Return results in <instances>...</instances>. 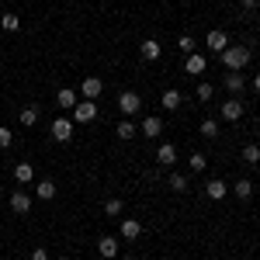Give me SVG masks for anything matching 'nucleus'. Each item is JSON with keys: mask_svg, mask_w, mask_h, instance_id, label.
<instances>
[{"mask_svg": "<svg viewBox=\"0 0 260 260\" xmlns=\"http://www.w3.org/2000/svg\"><path fill=\"white\" fill-rule=\"evenodd\" d=\"M146 139H160L163 136V121L156 118V115H149V118H142V128H139Z\"/></svg>", "mask_w": 260, "mask_h": 260, "instance_id": "obj_13", "label": "nucleus"}, {"mask_svg": "<svg viewBox=\"0 0 260 260\" xmlns=\"http://www.w3.org/2000/svg\"><path fill=\"white\" fill-rule=\"evenodd\" d=\"M101 90H104V80H101V77H83V83H80L83 101H98Z\"/></svg>", "mask_w": 260, "mask_h": 260, "instance_id": "obj_5", "label": "nucleus"}, {"mask_svg": "<svg viewBox=\"0 0 260 260\" xmlns=\"http://www.w3.org/2000/svg\"><path fill=\"white\" fill-rule=\"evenodd\" d=\"M156 160H160L163 167H174V163H177V146H174V142H160V149H156Z\"/></svg>", "mask_w": 260, "mask_h": 260, "instance_id": "obj_15", "label": "nucleus"}, {"mask_svg": "<svg viewBox=\"0 0 260 260\" xmlns=\"http://www.w3.org/2000/svg\"><path fill=\"white\" fill-rule=\"evenodd\" d=\"M180 52H184V56H191V52H194V39H191V35H180Z\"/></svg>", "mask_w": 260, "mask_h": 260, "instance_id": "obj_32", "label": "nucleus"}, {"mask_svg": "<svg viewBox=\"0 0 260 260\" xmlns=\"http://www.w3.org/2000/svg\"><path fill=\"white\" fill-rule=\"evenodd\" d=\"M139 236H142V222L139 219H125L121 222V240L132 243V240H139Z\"/></svg>", "mask_w": 260, "mask_h": 260, "instance_id": "obj_17", "label": "nucleus"}, {"mask_svg": "<svg viewBox=\"0 0 260 260\" xmlns=\"http://www.w3.org/2000/svg\"><path fill=\"white\" fill-rule=\"evenodd\" d=\"M180 101H184V98H180V90H177V87H167V90H163V98H160V104L167 108V111H177V108H180Z\"/></svg>", "mask_w": 260, "mask_h": 260, "instance_id": "obj_18", "label": "nucleus"}, {"mask_svg": "<svg viewBox=\"0 0 260 260\" xmlns=\"http://www.w3.org/2000/svg\"><path fill=\"white\" fill-rule=\"evenodd\" d=\"M243 160L246 163H260V146L257 142H246V146H243Z\"/></svg>", "mask_w": 260, "mask_h": 260, "instance_id": "obj_28", "label": "nucleus"}, {"mask_svg": "<svg viewBox=\"0 0 260 260\" xmlns=\"http://www.w3.org/2000/svg\"><path fill=\"white\" fill-rule=\"evenodd\" d=\"M31 260H49V250H45V246H35V250H31Z\"/></svg>", "mask_w": 260, "mask_h": 260, "instance_id": "obj_33", "label": "nucleus"}, {"mask_svg": "<svg viewBox=\"0 0 260 260\" xmlns=\"http://www.w3.org/2000/svg\"><path fill=\"white\" fill-rule=\"evenodd\" d=\"M167 187H170L174 194H184V191H187V177H184V174H170V177H167Z\"/></svg>", "mask_w": 260, "mask_h": 260, "instance_id": "obj_24", "label": "nucleus"}, {"mask_svg": "<svg viewBox=\"0 0 260 260\" xmlns=\"http://www.w3.org/2000/svg\"><path fill=\"white\" fill-rule=\"evenodd\" d=\"M35 198H42V201H52L56 198V184L45 177V180H35Z\"/></svg>", "mask_w": 260, "mask_h": 260, "instance_id": "obj_20", "label": "nucleus"}, {"mask_svg": "<svg viewBox=\"0 0 260 260\" xmlns=\"http://www.w3.org/2000/svg\"><path fill=\"white\" fill-rule=\"evenodd\" d=\"M243 111H246V108H243V101L240 98H229L225 104H222V121H240Z\"/></svg>", "mask_w": 260, "mask_h": 260, "instance_id": "obj_9", "label": "nucleus"}, {"mask_svg": "<svg viewBox=\"0 0 260 260\" xmlns=\"http://www.w3.org/2000/svg\"><path fill=\"white\" fill-rule=\"evenodd\" d=\"M187 167H191V174H201V170L208 167V156H205V153H191V156H187Z\"/></svg>", "mask_w": 260, "mask_h": 260, "instance_id": "obj_26", "label": "nucleus"}, {"mask_svg": "<svg viewBox=\"0 0 260 260\" xmlns=\"http://www.w3.org/2000/svg\"><path fill=\"white\" fill-rule=\"evenodd\" d=\"M52 139L56 142H70L73 139V118H56L52 121Z\"/></svg>", "mask_w": 260, "mask_h": 260, "instance_id": "obj_6", "label": "nucleus"}, {"mask_svg": "<svg viewBox=\"0 0 260 260\" xmlns=\"http://www.w3.org/2000/svg\"><path fill=\"white\" fill-rule=\"evenodd\" d=\"M160 52H163V45L156 39H146V42H139V56L146 62H153V59H160Z\"/></svg>", "mask_w": 260, "mask_h": 260, "instance_id": "obj_14", "label": "nucleus"}, {"mask_svg": "<svg viewBox=\"0 0 260 260\" xmlns=\"http://www.w3.org/2000/svg\"><path fill=\"white\" fill-rule=\"evenodd\" d=\"M136 132H139V125L132 118H121L118 125H115V136H118V139H136Z\"/></svg>", "mask_w": 260, "mask_h": 260, "instance_id": "obj_19", "label": "nucleus"}, {"mask_svg": "<svg viewBox=\"0 0 260 260\" xmlns=\"http://www.w3.org/2000/svg\"><path fill=\"white\" fill-rule=\"evenodd\" d=\"M205 194H208L212 201H222L225 194H229V184H225L222 177H212V180H205Z\"/></svg>", "mask_w": 260, "mask_h": 260, "instance_id": "obj_7", "label": "nucleus"}, {"mask_svg": "<svg viewBox=\"0 0 260 260\" xmlns=\"http://www.w3.org/2000/svg\"><path fill=\"white\" fill-rule=\"evenodd\" d=\"M80 104V94L73 90V87H62V90H56V108H62V111H73Z\"/></svg>", "mask_w": 260, "mask_h": 260, "instance_id": "obj_4", "label": "nucleus"}, {"mask_svg": "<svg viewBox=\"0 0 260 260\" xmlns=\"http://www.w3.org/2000/svg\"><path fill=\"white\" fill-rule=\"evenodd\" d=\"M243 7H246V11H253V7H260V0H240Z\"/></svg>", "mask_w": 260, "mask_h": 260, "instance_id": "obj_34", "label": "nucleus"}, {"mask_svg": "<svg viewBox=\"0 0 260 260\" xmlns=\"http://www.w3.org/2000/svg\"><path fill=\"white\" fill-rule=\"evenodd\" d=\"M11 212H14V215H28V212H31V194H28V191H14V194H11Z\"/></svg>", "mask_w": 260, "mask_h": 260, "instance_id": "obj_8", "label": "nucleus"}, {"mask_svg": "<svg viewBox=\"0 0 260 260\" xmlns=\"http://www.w3.org/2000/svg\"><path fill=\"white\" fill-rule=\"evenodd\" d=\"M11 142H14V132L7 125H0V149H11Z\"/></svg>", "mask_w": 260, "mask_h": 260, "instance_id": "obj_31", "label": "nucleus"}, {"mask_svg": "<svg viewBox=\"0 0 260 260\" xmlns=\"http://www.w3.org/2000/svg\"><path fill=\"white\" fill-rule=\"evenodd\" d=\"M14 180H18V184H31V180H35V167L28 160L18 163V167H14Z\"/></svg>", "mask_w": 260, "mask_h": 260, "instance_id": "obj_21", "label": "nucleus"}, {"mask_svg": "<svg viewBox=\"0 0 260 260\" xmlns=\"http://www.w3.org/2000/svg\"><path fill=\"white\" fill-rule=\"evenodd\" d=\"M194 98L198 101H212L215 98V87H212V83H198V87H194Z\"/></svg>", "mask_w": 260, "mask_h": 260, "instance_id": "obj_29", "label": "nucleus"}, {"mask_svg": "<svg viewBox=\"0 0 260 260\" xmlns=\"http://www.w3.org/2000/svg\"><path fill=\"white\" fill-rule=\"evenodd\" d=\"M198 132L205 136V139H215V136H219V121H215V118H205L198 125Z\"/></svg>", "mask_w": 260, "mask_h": 260, "instance_id": "obj_27", "label": "nucleus"}, {"mask_svg": "<svg viewBox=\"0 0 260 260\" xmlns=\"http://www.w3.org/2000/svg\"><path fill=\"white\" fill-rule=\"evenodd\" d=\"M98 253L104 260H118V240H115V236H101L98 240Z\"/></svg>", "mask_w": 260, "mask_h": 260, "instance_id": "obj_12", "label": "nucleus"}, {"mask_svg": "<svg viewBox=\"0 0 260 260\" xmlns=\"http://www.w3.org/2000/svg\"><path fill=\"white\" fill-rule=\"evenodd\" d=\"M229 191H233V194H236L240 201H250V198H253V184H250L246 177H243V180H236V184H233Z\"/></svg>", "mask_w": 260, "mask_h": 260, "instance_id": "obj_22", "label": "nucleus"}, {"mask_svg": "<svg viewBox=\"0 0 260 260\" xmlns=\"http://www.w3.org/2000/svg\"><path fill=\"white\" fill-rule=\"evenodd\" d=\"M121 212H125L121 198H108V201H104V215H121Z\"/></svg>", "mask_w": 260, "mask_h": 260, "instance_id": "obj_30", "label": "nucleus"}, {"mask_svg": "<svg viewBox=\"0 0 260 260\" xmlns=\"http://www.w3.org/2000/svg\"><path fill=\"white\" fill-rule=\"evenodd\" d=\"M184 70H187V73H191V77H201V73H205V70H208V59H205V56H201V52H191V56H187V59H184Z\"/></svg>", "mask_w": 260, "mask_h": 260, "instance_id": "obj_11", "label": "nucleus"}, {"mask_svg": "<svg viewBox=\"0 0 260 260\" xmlns=\"http://www.w3.org/2000/svg\"><path fill=\"white\" fill-rule=\"evenodd\" d=\"M257 174H260V163H257Z\"/></svg>", "mask_w": 260, "mask_h": 260, "instance_id": "obj_38", "label": "nucleus"}, {"mask_svg": "<svg viewBox=\"0 0 260 260\" xmlns=\"http://www.w3.org/2000/svg\"><path fill=\"white\" fill-rule=\"evenodd\" d=\"M0 28H4V31H18V28H21V18L14 14V11H7V14H0Z\"/></svg>", "mask_w": 260, "mask_h": 260, "instance_id": "obj_25", "label": "nucleus"}, {"mask_svg": "<svg viewBox=\"0 0 260 260\" xmlns=\"http://www.w3.org/2000/svg\"><path fill=\"white\" fill-rule=\"evenodd\" d=\"M118 260H136V257H118Z\"/></svg>", "mask_w": 260, "mask_h": 260, "instance_id": "obj_36", "label": "nucleus"}, {"mask_svg": "<svg viewBox=\"0 0 260 260\" xmlns=\"http://www.w3.org/2000/svg\"><path fill=\"white\" fill-rule=\"evenodd\" d=\"M205 45H208L212 52H222V49H229V35H225L222 28H212V31L205 35Z\"/></svg>", "mask_w": 260, "mask_h": 260, "instance_id": "obj_10", "label": "nucleus"}, {"mask_svg": "<svg viewBox=\"0 0 260 260\" xmlns=\"http://www.w3.org/2000/svg\"><path fill=\"white\" fill-rule=\"evenodd\" d=\"M18 121L24 125V128H31V125H39V108H35V104H28V108H21Z\"/></svg>", "mask_w": 260, "mask_h": 260, "instance_id": "obj_23", "label": "nucleus"}, {"mask_svg": "<svg viewBox=\"0 0 260 260\" xmlns=\"http://www.w3.org/2000/svg\"><path fill=\"white\" fill-rule=\"evenodd\" d=\"M253 90H257V94H260V73H257V77H253Z\"/></svg>", "mask_w": 260, "mask_h": 260, "instance_id": "obj_35", "label": "nucleus"}, {"mask_svg": "<svg viewBox=\"0 0 260 260\" xmlns=\"http://www.w3.org/2000/svg\"><path fill=\"white\" fill-rule=\"evenodd\" d=\"M139 108H142V98L136 94V90H121L118 94V111L125 115V118H136Z\"/></svg>", "mask_w": 260, "mask_h": 260, "instance_id": "obj_2", "label": "nucleus"}, {"mask_svg": "<svg viewBox=\"0 0 260 260\" xmlns=\"http://www.w3.org/2000/svg\"><path fill=\"white\" fill-rule=\"evenodd\" d=\"M222 66L229 70V73H240L243 66H250L253 59V52H250V45H229V49H222Z\"/></svg>", "mask_w": 260, "mask_h": 260, "instance_id": "obj_1", "label": "nucleus"}, {"mask_svg": "<svg viewBox=\"0 0 260 260\" xmlns=\"http://www.w3.org/2000/svg\"><path fill=\"white\" fill-rule=\"evenodd\" d=\"M98 118V104L94 101H80L77 108H73V121L77 125H87V121H94Z\"/></svg>", "mask_w": 260, "mask_h": 260, "instance_id": "obj_3", "label": "nucleus"}, {"mask_svg": "<svg viewBox=\"0 0 260 260\" xmlns=\"http://www.w3.org/2000/svg\"><path fill=\"white\" fill-rule=\"evenodd\" d=\"M56 260H70V257H56Z\"/></svg>", "mask_w": 260, "mask_h": 260, "instance_id": "obj_37", "label": "nucleus"}, {"mask_svg": "<svg viewBox=\"0 0 260 260\" xmlns=\"http://www.w3.org/2000/svg\"><path fill=\"white\" fill-rule=\"evenodd\" d=\"M222 83H225V90H229L233 98H240L243 90H246V80H243V73H229V77H222Z\"/></svg>", "mask_w": 260, "mask_h": 260, "instance_id": "obj_16", "label": "nucleus"}]
</instances>
